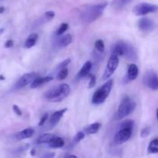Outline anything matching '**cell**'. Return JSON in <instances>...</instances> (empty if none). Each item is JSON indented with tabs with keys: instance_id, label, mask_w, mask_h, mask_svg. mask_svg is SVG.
Here are the masks:
<instances>
[{
	"instance_id": "5bb4252c",
	"label": "cell",
	"mask_w": 158,
	"mask_h": 158,
	"mask_svg": "<svg viewBox=\"0 0 158 158\" xmlns=\"http://www.w3.org/2000/svg\"><path fill=\"white\" fill-rule=\"evenodd\" d=\"M53 80L52 77H37L36 79L33 80L32 83H30V89H35V88L40 87L42 85L45 84V83H47L49 82L52 81Z\"/></svg>"
},
{
	"instance_id": "836d02e7",
	"label": "cell",
	"mask_w": 158,
	"mask_h": 158,
	"mask_svg": "<svg viewBox=\"0 0 158 158\" xmlns=\"http://www.w3.org/2000/svg\"><path fill=\"white\" fill-rule=\"evenodd\" d=\"M12 110H13V111L15 112V114H16L17 116H19V117H21L22 114H23V113H22V110H20V108L17 105L14 104L13 106H12Z\"/></svg>"
},
{
	"instance_id": "6da1fadb",
	"label": "cell",
	"mask_w": 158,
	"mask_h": 158,
	"mask_svg": "<svg viewBox=\"0 0 158 158\" xmlns=\"http://www.w3.org/2000/svg\"><path fill=\"white\" fill-rule=\"evenodd\" d=\"M108 2L106 1L101 2L98 4L88 5L84 6L81 10V19L83 23L90 24L98 19L103 13Z\"/></svg>"
},
{
	"instance_id": "484cf974",
	"label": "cell",
	"mask_w": 158,
	"mask_h": 158,
	"mask_svg": "<svg viewBox=\"0 0 158 158\" xmlns=\"http://www.w3.org/2000/svg\"><path fill=\"white\" fill-rule=\"evenodd\" d=\"M134 120H124V121L120 124V129H124V128H131V129H134Z\"/></svg>"
},
{
	"instance_id": "30bf717a",
	"label": "cell",
	"mask_w": 158,
	"mask_h": 158,
	"mask_svg": "<svg viewBox=\"0 0 158 158\" xmlns=\"http://www.w3.org/2000/svg\"><path fill=\"white\" fill-rule=\"evenodd\" d=\"M37 78V74L35 73H26L17 81L16 84L15 85V89H21L24 87L26 85L32 83L35 79Z\"/></svg>"
},
{
	"instance_id": "d590c367",
	"label": "cell",
	"mask_w": 158,
	"mask_h": 158,
	"mask_svg": "<svg viewBox=\"0 0 158 158\" xmlns=\"http://www.w3.org/2000/svg\"><path fill=\"white\" fill-rule=\"evenodd\" d=\"M55 157V153H46L43 154L41 158H54Z\"/></svg>"
},
{
	"instance_id": "83f0119b",
	"label": "cell",
	"mask_w": 158,
	"mask_h": 158,
	"mask_svg": "<svg viewBox=\"0 0 158 158\" xmlns=\"http://www.w3.org/2000/svg\"><path fill=\"white\" fill-rule=\"evenodd\" d=\"M85 137V134L84 132H78L77 134L75 135V137H74L73 138V144H77V143H78L79 142L81 141L82 140H83Z\"/></svg>"
},
{
	"instance_id": "1f68e13d",
	"label": "cell",
	"mask_w": 158,
	"mask_h": 158,
	"mask_svg": "<svg viewBox=\"0 0 158 158\" xmlns=\"http://www.w3.org/2000/svg\"><path fill=\"white\" fill-rule=\"evenodd\" d=\"M48 118H49V114H48V113H46V114H43V117H41V120H40V123H39V126L42 127L43 125H44V123H46V120H48Z\"/></svg>"
},
{
	"instance_id": "3957f363",
	"label": "cell",
	"mask_w": 158,
	"mask_h": 158,
	"mask_svg": "<svg viewBox=\"0 0 158 158\" xmlns=\"http://www.w3.org/2000/svg\"><path fill=\"white\" fill-rule=\"evenodd\" d=\"M112 53L116 54L118 56H125L130 60H135L137 58L135 49L131 44L123 41H118L116 43L112 49Z\"/></svg>"
},
{
	"instance_id": "60d3db41",
	"label": "cell",
	"mask_w": 158,
	"mask_h": 158,
	"mask_svg": "<svg viewBox=\"0 0 158 158\" xmlns=\"http://www.w3.org/2000/svg\"><path fill=\"white\" fill-rule=\"evenodd\" d=\"M3 32H4V29H0V35H1L2 33H3Z\"/></svg>"
},
{
	"instance_id": "5b68a950",
	"label": "cell",
	"mask_w": 158,
	"mask_h": 158,
	"mask_svg": "<svg viewBox=\"0 0 158 158\" xmlns=\"http://www.w3.org/2000/svg\"><path fill=\"white\" fill-rule=\"evenodd\" d=\"M137 106V103L134 101H131L129 97H125L122 99L120 105H119L118 110H117V114H116V120H122L125 117L132 114Z\"/></svg>"
},
{
	"instance_id": "d6986e66",
	"label": "cell",
	"mask_w": 158,
	"mask_h": 158,
	"mask_svg": "<svg viewBox=\"0 0 158 158\" xmlns=\"http://www.w3.org/2000/svg\"><path fill=\"white\" fill-rule=\"evenodd\" d=\"M101 124L98 122H96V123H92V124L89 125L88 127L84 128V134L86 135H91V134H95L100 130Z\"/></svg>"
},
{
	"instance_id": "8fae6325",
	"label": "cell",
	"mask_w": 158,
	"mask_h": 158,
	"mask_svg": "<svg viewBox=\"0 0 158 158\" xmlns=\"http://www.w3.org/2000/svg\"><path fill=\"white\" fill-rule=\"evenodd\" d=\"M155 26V23L152 19L147 17L141 18L138 22V28L142 32H148V31L153 30Z\"/></svg>"
},
{
	"instance_id": "8992f818",
	"label": "cell",
	"mask_w": 158,
	"mask_h": 158,
	"mask_svg": "<svg viewBox=\"0 0 158 158\" xmlns=\"http://www.w3.org/2000/svg\"><path fill=\"white\" fill-rule=\"evenodd\" d=\"M119 65V57L116 54L112 53L110 56L109 57L107 63H106V67L105 71L103 72V77H102V80H107L109 79L111 76L114 74L116 69H117Z\"/></svg>"
},
{
	"instance_id": "ffe728a7",
	"label": "cell",
	"mask_w": 158,
	"mask_h": 158,
	"mask_svg": "<svg viewBox=\"0 0 158 158\" xmlns=\"http://www.w3.org/2000/svg\"><path fill=\"white\" fill-rule=\"evenodd\" d=\"M56 137V136L53 134H49V133H46V134H42L39 137L38 140H37V143L39 144H42V143H48L49 144L52 140Z\"/></svg>"
},
{
	"instance_id": "9c48e42d",
	"label": "cell",
	"mask_w": 158,
	"mask_h": 158,
	"mask_svg": "<svg viewBox=\"0 0 158 158\" xmlns=\"http://www.w3.org/2000/svg\"><path fill=\"white\" fill-rule=\"evenodd\" d=\"M133 129L131 128H124L120 129V131L115 134L114 137V141L116 144L120 145L126 143L132 136Z\"/></svg>"
},
{
	"instance_id": "cb8c5ba5",
	"label": "cell",
	"mask_w": 158,
	"mask_h": 158,
	"mask_svg": "<svg viewBox=\"0 0 158 158\" xmlns=\"http://www.w3.org/2000/svg\"><path fill=\"white\" fill-rule=\"evenodd\" d=\"M94 46H95V49H97L98 52H103L105 50V45L104 43L102 40H97V41L94 43Z\"/></svg>"
},
{
	"instance_id": "74e56055",
	"label": "cell",
	"mask_w": 158,
	"mask_h": 158,
	"mask_svg": "<svg viewBox=\"0 0 158 158\" xmlns=\"http://www.w3.org/2000/svg\"><path fill=\"white\" fill-rule=\"evenodd\" d=\"M35 149H34V148H33V149L31 150L30 154H31V155H32V156H34V155H35Z\"/></svg>"
},
{
	"instance_id": "277c9868",
	"label": "cell",
	"mask_w": 158,
	"mask_h": 158,
	"mask_svg": "<svg viewBox=\"0 0 158 158\" xmlns=\"http://www.w3.org/2000/svg\"><path fill=\"white\" fill-rule=\"evenodd\" d=\"M114 85V80H109L104 83L101 87L97 89L94 92L92 97V103L95 105L101 104L106 101V98L109 97Z\"/></svg>"
},
{
	"instance_id": "44dd1931",
	"label": "cell",
	"mask_w": 158,
	"mask_h": 158,
	"mask_svg": "<svg viewBox=\"0 0 158 158\" xmlns=\"http://www.w3.org/2000/svg\"><path fill=\"white\" fill-rule=\"evenodd\" d=\"M65 145V141L63 138L60 137H56L50 143L48 144L49 148H52V149H57V148H63Z\"/></svg>"
},
{
	"instance_id": "ac0fdd59",
	"label": "cell",
	"mask_w": 158,
	"mask_h": 158,
	"mask_svg": "<svg viewBox=\"0 0 158 158\" xmlns=\"http://www.w3.org/2000/svg\"><path fill=\"white\" fill-rule=\"evenodd\" d=\"M37 40H38V34L35 33V32L31 33L25 42L24 47L26 49H30V48L33 47L36 43Z\"/></svg>"
},
{
	"instance_id": "4316f807",
	"label": "cell",
	"mask_w": 158,
	"mask_h": 158,
	"mask_svg": "<svg viewBox=\"0 0 158 158\" xmlns=\"http://www.w3.org/2000/svg\"><path fill=\"white\" fill-rule=\"evenodd\" d=\"M68 73H69V70H68L67 68H65V69H61L60 70V72L57 74L56 79L58 80H63L67 77Z\"/></svg>"
},
{
	"instance_id": "f1b7e54d",
	"label": "cell",
	"mask_w": 158,
	"mask_h": 158,
	"mask_svg": "<svg viewBox=\"0 0 158 158\" xmlns=\"http://www.w3.org/2000/svg\"><path fill=\"white\" fill-rule=\"evenodd\" d=\"M89 86L88 88L89 89H92L93 87H94L96 85V82H97V78H96L95 75H93V74H89Z\"/></svg>"
},
{
	"instance_id": "d6a6232c",
	"label": "cell",
	"mask_w": 158,
	"mask_h": 158,
	"mask_svg": "<svg viewBox=\"0 0 158 158\" xmlns=\"http://www.w3.org/2000/svg\"><path fill=\"white\" fill-rule=\"evenodd\" d=\"M45 17L47 20H52V19L55 17V12H52V11H48L45 13Z\"/></svg>"
},
{
	"instance_id": "7402d4cb",
	"label": "cell",
	"mask_w": 158,
	"mask_h": 158,
	"mask_svg": "<svg viewBox=\"0 0 158 158\" xmlns=\"http://www.w3.org/2000/svg\"><path fill=\"white\" fill-rule=\"evenodd\" d=\"M149 154H157L158 153V139L155 138L151 141L148 148Z\"/></svg>"
},
{
	"instance_id": "e575fe53",
	"label": "cell",
	"mask_w": 158,
	"mask_h": 158,
	"mask_svg": "<svg viewBox=\"0 0 158 158\" xmlns=\"http://www.w3.org/2000/svg\"><path fill=\"white\" fill-rule=\"evenodd\" d=\"M14 46V41L12 40H9L5 43V47L12 48Z\"/></svg>"
},
{
	"instance_id": "e0dca14e",
	"label": "cell",
	"mask_w": 158,
	"mask_h": 158,
	"mask_svg": "<svg viewBox=\"0 0 158 158\" xmlns=\"http://www.w3.org/2000/svg\"><path fill=\"white\" fill-rule=\"evenodd\" d=\"M72 35L70 34H67V35H63L61 38L59 39L56 42V46L58 48H65L66 46H69L71 43H72Z\"/></svg>"
},
{
	"instance_id": "9a60e30c",
	"label": "cell",
	"mask_w": 158,
	"mask_h": 158,
	"mask_svg": "<svg viewBox=\"0 0 158 158\" xmlns=\"http://www.w3.org/2000/svg\"><path fill=\"white\" fill-rule=\"evenodd\" d=\"M91 69H92V63L90 61L86 62L82 66L81 69L79 71L78 74H77V78L82 79L86 77H89Z\"/></svg>"
},
{
	"instance_id": "8d00e7d4",
	"label": "cell",
	"mask_w": 158,
	"mask_h": 158,
	"mask_svg": "<svg viewBox=\"0 0 158 158\" xmlns=\"http://www.w3.org/2000/svg\"><path fill=\"white\" fill-rule=\"evenodd\" d=\"M64 158H77V156L72 155V154H68V155L65 156Z\"/></svg>"
},
{
	"instance_id": "7c38bea8",
	"label": "cell",
	"mask_w": 158,
	"mask_h": 158,
	"mask_svg": "<svg viewBox=\"0 0 158 158\" xmlns=\"http://www.w3.org/2000/svg\"><path fill=\"white\" fill-rule=\"evenodd\" d=\"M139 75V69L137 67V65L135 63H131L129 65L127 69V73L125 79L127 81H133V80H136Z\"/></svg>"
},
{
	"instance_id": "603a6c76",
	"label": "cell",
	"mask_w": 158,
	"mask_h": 158,
	"mask_svg": "<svg viewBox=\"0 0 158 158\" xmlns=\"http://www.w3.org/2000/svg\"><path fill=\"white\" fill-rule=\"evenodd\" d=\"M131 1V0H114L112 2V6L116 9H120L124 7Z\"/></svg>"
},
{
	"instance_id": "ba28073f",
	"label": "cell",
	"mask_w": 158,
	"mask_h": 158,
	"mask_svg": "<svg viewBox=\"0 0 158 158\" xmlns=\"http://www.w3.org/2000/svg\"><path fill=\"white\" fill-rule=\"evenodd\" d=\"M143 83L152 90L158 89V75L154 70H148L144 74L143 78Z\"/></svg>"
},
{
	"instance_id": "7a4b0ae2",
	"label": "cell",
	"mask_w": 158,
	"mask_h": 158,
	"mask_svg": "<svg viewBox=\"0 0 158 158\" xmlns=\"http://www.w3.org/2000/svg\"><path fill=\"white\" fill-rule=\"evenodd\" d=\"M70 93V87L68 84L63 83L48 90L44 94V98L49 102L57 103L64 100Z\"/></svg>"
},
{
	"instance_id": "f35d334b",
	"label": "cell",
	"mask_w": 158,
	"mask_h": 158,
	"mask_svg": "<svg viewBox=\"0 0 158 158\" xmlns=\"http://www.w3.org/2000/svg\"><path fill=\"white\" fill-rule=\"evenodd\" d=\"M5 11V8L4 7H0V14L3 13Z\"/></svg>"
},
{
	"instance_id": "4dcf8cb0",
	"label": "cell",
	"mask_w": 158,
	"mask_h": 158,
	"mask_svg": "<svg viewBox=\"0 0 158 158\" xmlns=\"http://www.w3.org/2000/svg\"><path fill=\"white\" fill-rule=\"evenodd\" d=\"M70 62H71L70 59H66V60H65L64 61L62 62V63H60L58 66H57V69H60V70L63 69H65V68L67 67V66L69 64V63H70Z\"/></svg>"
},
{
	"instance_id": "f546056e",
	"label": "cell",
	"mask_w": 158,
	"mask_h": 158,
	"mask_svg": "<svg viewBox=\"0 0 158 158\" xmlns=\"http://www.w3.org/2000/svg\"><path fill=\"white\" fill-rule=\"evenodd\" d=\"M151 129L150 127H146L143 129H142L141 132H140V137H147L148 136L150 135L151 134Z\"/></svg>"
},
{
	"instance_id": "d4e9b609",
	"label": "cell",
	"mask_w": 158,
	"mask_h": 158,
	"mask_svg": "<svg viewBox=\"0 0 158 158\" xmlns=\"http://www.w3.org/2000/svg\"><path fill=\"white\" fill-rule=\"evenodd\" d=\"M68 28H69V25H68V23H62V24L60 26V27L57 29L56 32V35H58V36L59 35H63V34L67 30Z\"/></svg>"
},
{
	"instance_id": "52a82bcc",
	"label": "cell",
	"mask_w": 158,
	"mask_h": 158,
	"mask_svg": "<svg viewBox=\"0 0 158 158\" xmlns=\"http://www.w3.org/2000/svg\"><path fill=\"white\" fill-rule=\"evenodd\" d=\"M158 11V6L151 3H140L133 9V12L137 16L145 15L147 14L153 13Z\"/></svg>"
},
{
	"instance_id": "ab89813d",
	"label": "cell",
	"mask_w": 158,
	"mask_h": 158,
	"mask_svg": "<svg viewBox=\"0 0 158 158\" xmlns=\"http://www.w3.org/2000/svg\"><path fill=\"white\" fill-rule=\"evenodd\" d=\"M5 77L4 76H2V75H0V81H1V80H5Z\"/></svg>"
},
{
	"instance_id": "2e32d148",
	"label": "cell",
	"mask_w": 158,
	"mask_h": 158,
	"mask_svg": "<svg viewBox=\"0 0 158 158\" xmlns=\"http://www.w3.org/2000/svg\"><path fill=\"white\" fill-rule=\"evenodd\" d=\"M34 133H35V131H34V130L32 127H28L19 132L15 137H16L17 140H26V139H29L32 137L33 136Z\"/></svg>"
},
{
	"instance_id": "4fadbf2b",
	"label": "cell",
	"mask_w": 158,
	"mask_h": 158,
	"mask_svg": "<svg viewBox=\"0 0 158 158\" xmlns=\"http://www.w3.org/2000/svg\"><path fill=\"white\" fill-rule=\"evenodd\" d=\"M67 109L66 108H64V109L56 111L55 113L52 114V115L51 116L50 118H49V124L51 127H55L57 123H59L61 118L63 117V116L64 115L65 113L66 112Z\"/></svg>"
},
{
	"instance_id": "b9f144b4",
	"label": "cell",
	"mask_w": 158,
	"mask_h": 158,
	"mask_svg": "<svg viewBox=\"0 0 158 158\" xmlns=\"http://www.w3.org/2000/svg\"><path fill=\"white\" fill-rule=\"evenodd\" d=\"M156 115H157V119L158 120V108L157 109V112H156Z\"/></svg>"
}]
</instances>
